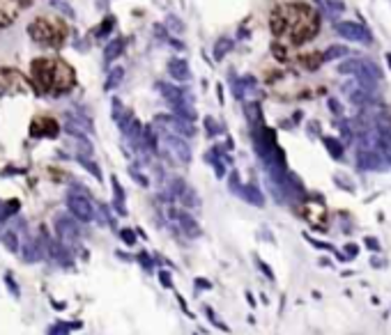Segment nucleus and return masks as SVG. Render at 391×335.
Instances as JSON below:
<instances>
[{
	"mask_svg": "<svg viewBox=\"0 0 391 335\" xmlns=\"http://www.w3.org/2000/svg\"><path fill=\"white\" fill-rule=\"evenodd\" d=\"M269 25L271 32L278 39H285V44H304L318 35L320 18L313 7L304 2H288V5H278L271 12Z\"/></svg>",
	"mask_w": 391,
	"mask_h": 335,
	"instance_id": "f257e3e1",
	"label": "nucleus"
},
{
	"mask_svg": "<svg viewBox=\"0 0 391 335\" xmlns=\"http://www.w3.org/2000/svg\"><path fill=\"white\" fill-rule=\"evenodd\" d=\"M30 72L32 83L42 94H62L76 83V72L60 58H37Z\"/></svg>",
	"mask_w": 391,
	"mask_h": 335,
	"instance_id": "f03ea898",
	"label": "nucleus"
},
{
	"mask_svg": "<svg viewBox=\"0 0 391 335\" xmlns=\"http://www.w3.org/2000/svg\"><path fill=\"white\" fill-rule=\"evenodd\" d=\"M28 32H30V37L37 44L48 48L62 46L67 39V25L62 23L60 18H51V16L32 18V23L28 25Z\"/></svg>",
	"mask_w": 391,
	"mask_h": 335,
	"instance_id": "7ed1b4c3",
	"label": "nucleus"
},
{
	"mask_svg": "<svg viewBox=\"0 0 391 335\" xmlns=\"http://www.w3.org/2000/svg\"><path fill=\"white\" fill-rule=\"evenodd\" d=\"M336 72L338 74H350V76H355L357 83H359L361 87H366V90H375L378 81L382 78L380 69L371 60H366V58H350V60L338 62Z\"/></svg>",
	"mask_w": 391,
	"mask_h": 335,
	"instance_id": "20e7f679",
	"label": "nucleus"
},
{
	"mask_svg": "<svg viewBox=\"0 0 391 335\" xmlns=\"http://www.w3.org/2000/svg\"><path fill=\"white\" fill-rule=\"evenodd\" d=\"M334 30L341 37L350 39V42H359V44H366V46L373 44V35L368 32L366 25L355 23V21H338V23H334Z\"/></svg>",
	"mask_w": 391,
	"mask_h": 335,
	"instance_id": "39448f33",
	"label": "nucleus"
},
{
	"mask_svg": "<svg viewBox=\"0 0 391 335\" xmlns=\"http://www.w3.org/2000/svg\"><path fill=\"white\" fill-rule=\"evenodd\" d=\"M69 209L72 214L76 216L78 221H92V216H95V209H92V202L83 195H69Z\"/></svg>",
	"mask_w": 391,
	"mask_h": 335,
	"instance_id": "423d86ee",
	"label": "nucleus"
},
{
	"mask_svg": "<svg viewBox=\"0 0 391 335\" xmlns=\"http://www.w3.org/2000/svg\"><path fill=\"white\" fill-rule=\"evenodd\" d=\"M21 14L16 0H0V28H9Z\"/></svg>",
	"mask_w": 391,
	"mask_h": 335,
	"instance_id": "0eeeda50",
	"label": "nucleus"
},
{
	"mask_svg": "<svg viewBox=\"0 0 391 335\" xmlns=\"http://www.w3.org/2000/svg\"><path fill=\"white\" fill-rule=\"evenodd\" d=\"M32 136H55L58 133V122L51 120V117H44V115H39V117H35V122H32Z\"/></svg>",
	"mask_w": 391,
	"mask_h": 335,
	"instance_id": "6e6552de",
	"label": "nucleus"
},
{
	"mask_svg": "<svg viewBox=\"0 0 391 335\" xmlns=\"http://www.w3.org/2000/svg\"><path fill=\"white\" fill-rule=\"evenodd\" d=\"M345 90L350 92V99H352V103H357V106H366V103L373 101V90H366V87H361L359 83H357V87H350V85H345Z\"/></svg>",
	"mask_w": 391,
	"mask_h": 335,
	"instance_id": "1a4fd4ad",
	"label": "nucleus"
},
{
	"mask_svg": "<svg viewBox=\"0 0 391 335\" xmlns=\"http://www.w3.org/2000/svg\"><path fill=\"white\" fill-rule=\"evenodd\" d=\"M168 72L173 78H177V81H184V78L189 76V67H187V60H180V58H173V60L168 62Z\"/></svg>",
	"mask_w": 391,
	"mask_h": 335,
	"instance_id": "9d476101",
	"label": "nucleus"
},
{
	"mask_svg": "<svg viewBox=\"0 0 391 335\" xmlns=\"http://www.w3.org/2000/svg\"><path fill=\"white\" fill-rule=\"evenodd\" d=\"M345 55H348V48H345V46H331V48H327V51H325L322 60H325V62H331V60H338V58L343 60Z\"/></svg>",
	"mask_w": 391,
	"mask_h": 335,
	"instance_id": "9b49d317",
	"label": "nucleus"
},
{
	"mask_svg": "<svg viewBox=\"0 0 391 335\" xmlns=\"http://www.w3.org/2000/svg\"><path fill=\"white\" fill-rule=\"evenodd\" d=\"M325 145H327V150H329V154L334 156V159H341L343 156V143H338L336 138H325Z\"/></svg>",
	"mask_w": 391,
	"mask_h": 335,
	"instance_id": "f8f14e48",
	"label": "nucleus"
},
{
	"mask_svg": "<svg viewBox=\"0 0 391 335\" xmlns=\"http://www.w3.org/2000/svg\"><path fill=\"white\" fill-rule=\"evenodd\" d=\"M320 2H322V9H325L327 14H338L345 9V5L341 0H320Z\"/></svg>",
	"mask_w": 391,
	"mask_h": 335,
	"instance_id": "ddd939ff",
	"label": "nucleus"
},
{
	"mask_svg": "<svg viewBox=\"0 0 391 335\" xmlns=\"http://www.w3.org/2000/svg\"><path fill=\"white\" fill-rule=\"evenodd\" d=\"M327 103H329V108H331V110H334L336 115H343V106H341V103H338L336 99H329Z\"/></svg>",
	"mask_w": 391,
	"mask_h": 335,
	"instance_id": "4468645a",
	"label": "nucleus"
},
{
	"mask_svg": "<svg viewBox=\"0 0 391 335\" xmlns=\"http://www.w3.org/2000/svg\"><path fill=\"white\" fill-rule=\"evenodd\" d=\"M223 42H226V44H219V46H217V51H214V55H217V58H221V55H223V53H226V51H228V48H230V42H228V39H223Z\"/></svg>",
	"mask_w": 391,
	"mask_h": 335,
	"instance_id": "2eb2a0df",
	"label": "nucleus"
},
{
	"mask_svg": "<svg viewBox=\"0 0 391 335\" xmlns=\"http://www.w3.org/2000/svg\"><path fill=\"white\" fill-rule=\"evenodd\" d=\"M120 76H122V69H115V72H111L109 87H111V85H118V83H120Z\"/></svg>",
	"mask_w": 391,
	"mask_h": 335,
	"instance_id": "dca6fc26",
	"label": "nucleus"
},
{
	"mask_svg": "<svg viewBox=\"0 0 391 335\" xmlns=\"http://www.w3.org/2000/svg\"><path fill=\"white\" fill-rule=\"evenodd\" d=\"M168 21H170V28H173L175 32H182V25H180V21H177V18H175V16H170Z\"/></svg>",
	"mask_w": 391,
	"mask_h": 335,
	"instance_id": "f3484780",
	"label": "nucleus"
},
{
	"mask_svg": "<svg viewBox=\"0 0 391 335\" xmlns=\"http://www.w3.org/2000/svg\"><path fill=\"white\" fill-rule=\"evenodd\" d=\"M366 246L371 248V251H380V244L373 239V237H368V239H366Z\"/></svg>",
	"mask_w": 391,
	"mask_h": 335,
	"instance_id": "a211bd4d",
	"label": "nucleus"
},
{
	"mask_svg": "<svg viewBox=\"0 0 391 335\" xmlns=\"http://www.w3.org/2000/svg\"><path fill=\"white\" fill-rule=\"evenodd\" d=\"M348 255H350V259L355 257V255H357V246H348Z\"/></svg>",
	"mask_w": 391,
	"mask_h": 335,
	"instance_id": "6ab92c4d",
	"label": "nucleus"
},
{
	"mask_svg": "<svg viewBox=\"0 0 391 335\" xmlns=\"http://www.w3.org/2000/svg\"><path fill=\"white\" fill-rule=\"evenodd\" d=\"M18 7H30L32 5V0H16Z\"/></svg>",
	"mask_w": 391,
	"mask_h": 335,
	"instance_id": "aec40b11",
	"label": "nucleus"
},
{
	"mask_svg": "<svg viewBox=\"0 0 391 335\" xmlns=\"http://www.w3.org/2000/svg\"><path fill=\"white\" fill-rule=\"evenodd\" d=\"M122 237H125L127 241H133V234L131 232H122Z\"/></svg>",
	"mask_w": 391,
	"mask_h": 335,
	"instance_id": "412c9836",
	"label": "nucleus"
},
{
	"mask_svg": "<svg viewBox=\"0 0 391 335\" xmlns=\"http://www.w3.org/2000/svg\"><path fill=\"white\" fill-rule=\"evenodd\" d=\"M387 60H389V65H391V53H389V55H387Z\"/></svg>",
	"mask_w": 391,
	"mask_h": 335,
	"instance_id": "4be33fe9",
	"label": "nucleus"
}]
</instances>
